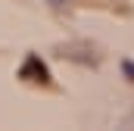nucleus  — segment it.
I'll return each mask as SVG.
<instances>
[{"mask_svg": "<svg viewBox=\"0 0 134 131\" xmlns=\"http://www.w3.org/2000/svg\"><path fill=\"white\" fill-rule=\"evenodd\" d=\"M19 78L22 81H34V84H50V69H47V63L37 53H28L22 69H19Z\"/></svg>", "mask_w": 134, "mask_h": 131, "instance_id": "1", "label": "nucleus"}, {"mask_svg": "<svg viewBox=\"0 0 134 131\" xmlns=\"http://www.w3.org/2000/svg\"><path fill=\"white\" fill-rule=\"evenodd\" d=\"M122 72H125V75L134 81V63H131V59H128V63H122Z\"/></svg>", "mask_w": 134, "mask_h": 131, "instance_id": "2", "label": "nucleus"}, {"mask_svg": "<svg viewBox=\"0 0 134 131\" xmlns=\"http://www.w3.org/2000/svg\"><path fill=\"white\" fill-rule=\"evenodd\" d=\"M69 0H50V6H66Z\"/></svg>", "mask_w": 134, "mask_h": 131, "instance_id": "3", "label": "nucleus"}]
</instances>
